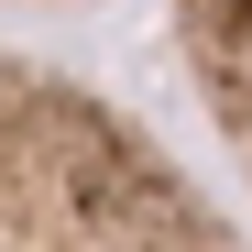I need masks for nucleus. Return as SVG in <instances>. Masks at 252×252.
<instances>
[{
	"label": "nucleus",
	"instance_id": "nucleus-1",
	"mask_svg": "<svg viewBox=\"0 0 252 252\" xmlns=\"http://www.w3.org/2000/svg\"><path fill=\"white\" fill-rule=\"evenodd\" d=\"M0 252H241V230L110 88L0 55Z\"/></svg>",
	"mask_w": 252,
	"mask_h": 252
},
{
	"label": "nucleus",
	"instance_id": "nucleus-2",
	"mask_svg": "<svg viewBox=\"0 0 252 252\" xmlns=\"http://www.w3.org/2000/svg\"><path fill=\"white\" fill-rule=\"evenodd\" d=\"M164 22H176V55H187V88L208 110V132L252 176V0H164Z\"/></svg>",
	"mask_w": 252,
	"mask_h": 252
},
{
	"label": "nucleus",
	"instance_id": "nucleus-3",
	"mask_svg": "<svg viewBox=\"0 0 252 252\" xmlns=\"http://www.w3.org/2000/svg\"><path fill=\"white\" fill-rule=\"evenodd\" d=\"M22 11H44V0H22Z\"/></svg>",
	"mask_w": 252,
	"mask_h": 252
}]
</instances>
